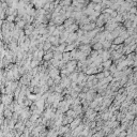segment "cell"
<instances>
[{
	"mask_svg": "<svg viewBox=\"0 0 137 137\" xmlns=\"http://www.w3.org/2000/svg\"><path fill=\"white\" fill-rule=\"evenodd\" d=\"M106 137H117V136L114 134V133H111V134H109V135H108V136H106Z\"/></svg>",
	"mask_w": 137,
	"mask_h": 137,
	"instance_id": "obj_27",
	"label": "cell"
},
{
	"mask_svg": "<svg viewBox=\"0 0 137 137\" xmlns=\"http://www.w3.org/2000/svg\"><path fill=\"white\" fill-rule=\"evenodd\" d=\"M124 41H125V40H124L122 37H118L112 41V44H115V45H122L124 43Z\"/></svg>",
	"mask_w": 137,
	"mask_h": 137,
	"instance_id": "obj_15",
	"label": "cell"
},
{
	"mask_svg": "<svg viewBox=\"0 0 137 137\" xmlns=\"http://www.w3.org/2000/svg\"><path fill=\"white\" fill-rule=\"evenodd\" d=\"M70 95H71L72 98H73V99L75 100V99H78V96H79V93H77V92H76V91H74V90H73V91H72L71 93H70Z\"/></svg>",
	"mask_w": 137,
	"mask_h": 137,
	"instance_id": "obj_24",
	"label": "cell"
},
{
	"mask_svg": "<svg viewBox=\"0 0 137 137\" xmlns=\"http://www.w3.org/2000/svg\"><path fill=\"white\" fill-rule=\"evenodd\" d=\"M128 13L132 14V15H136V14H137V8H136V7L131 8L130 11H128Z\"/></svg>",
	"mask_w": 137,
	"mask_h": 137,
	"instance_id": "obj_23",
	"label": "cell"
},
{
	"mask_svg": "<svg viewBox=\"0 0 137 137\" xmlns=\"http://www.w3.org/2000/svg\"><path fill=\"white\" fill-rule=\"evenodd\" d=\"M54 58V51H47V53H45V55H44V57H43V61H45V62H49L51 59Z\"/></svg>",
	"mask_w": 137,
	"mask_h": 137,
	"instance_id": "obj_7",
	"label": "cell"
},
{
	"mask_svg": "<svg viewBox=\"0 0 137 137\" xmlns=\"http://www.w3.org/2000/svg\"><path fill=\"white\" fill-rule=\"evenodd\" d=\"M83 123V119H80L79 117H77V118H75L74 120H73V122H72L71 124H70V128H71V131H73V130H75L76 127H77L79 124H82Z\"/></svg>",
	"mask_w": 137,
	"mask_h": 137,
	"instance_id": "obj_5",
	"label": "cell"
},
{
	"mask_svg": "<svg viewBox=\"0 0 137 137\" xmlns=\"http://www.w3.org/2000/svg\"><path fill=\"white\" fill-rule=\"evenodd\" d=\"M1 102L5 105H11L14 102V95H8V94H1Z\"/></svg>",
	"mask_w": 137,
	"mask_h": 137,
	"instance_id": "obj_1",
	"label": "cell"
},
{
	"mask_svg": "<svg viewBox=\"0 0 137 137\" xmlns=\"http://www.w3.org/2000/svg\"><path fill=\"white\" fill-rule=\"evenodd\" d=\"M102 59H103V62L104 61H107V60H110L111 59V55H110V51L109 50H104L103 49V54H102Z\"/></svg>",
	"mask_w": 137,
	"mask_h": 137,
	"instance_id": "obj_8",
	"label": "cell"
},
{
	"mask_svg": "<svg viewBox=\"0 0 137 137\" xmlns=\"http://www.w3.org/2000/svg\"><path fill=\"white\" fill-rule=\"evenodd\" d=\"M68 78L71 79L72 83H76L77 84V78H78V72H73L72 74H70V76H68Z\"/></svg>",
	"mask_w": 137,
	"mask_h": 137,
	"instance_id": "obj_12",
	"label": "cell"
},
{
	"mask_svg": "<svg viewBox=\"0 0 137 137\" xmlns=\"http://www.w3.org/2000/svg\"><path fill=\"white\" fill-rule=\"evenodd\" d=\"M112 63H114V61H112L111 59H110V60H107V61H104V62L102 63V66H103L104 70L109 71V68H110V66L112 65Z\"/></svg>",
	"mask_w": 137,
	"mask_h": 137,
	"instance_id": "obj_9",
	"label": "cell"
},
{
	"mask_svg": "<svg viewBox=\"0 0 137 137\" xmlns=\"http://www.w3.org/2000/svg\"><path fill=\"white\" fill-rule=\"evenodd\" d=\"M77 49L80 50L83 54H85L88 57V56H90L91 51H92V47H91V45H84V44H82V45H79L77 47Z\"/></svg>",
	"mask_w": 137,
	"mask_h": 137,
	"instance_id": "obj_2",
	"label": "cell"
},
{
	"mask_svg": "<svg viewBox=\"0 0 137 137\" xmlns=\"http://www.w3.org/2000/svg\"><path fill=\"white\" fill-rule=\"evenodd\" d=\"M64 115L67 116V117H72V118H74V119H75V118H77V117H78L77 115L75 114V111H74L73 109H71V108H70V109H68Z\"/></svg>",
	"mask_w": 137,
	"mask_h": 137,
	"instance_id": "obj_18",
	"label": "cell"
},
{
	"mask_svg": "<svg viewBox=\"0 0 137 137\" xmlns=\"http://www.w3.org/2000/svg\"><path fill=\"white\" fill-rule=\"evenodd\" d=\"M135 54L137 55V47H136V49H135Z\"/></svg>",
	"mask_w": 137,
	"mask_h": 137,
	"instance_id": "obj_28",
	"label": "cell"
},
{
	"mask_svg": "<svg viewBox=\"0 0 137 137\" xmlns=\"http://www.w3.org/2000/svg\"><path fill=\"white\" fill-rule=\"evenodd\" d=\"M12 116H13V111L10 110L9 108H6L5 111H3V117H5L6 119H11Z\"/></svg>",
	"mask_w": 137,
	"mask_h": 137,
	"instance_id": "obj_14",
	"label": "cell"
},
{
	"mask_svg": "<svg viewBox=\"0 0 137 137\" xmlns=\"http://www.w3.org/2000/svg\"><path fill=\"white\" fill-rule=\"evenodd\" d=\"M62 61L63 62H65V63H67L68 61H71V55H70V53H63V56H62Z\"/></svg>",
	"mask_w": 137,
	"mask_h": 137,
	"instance_id": "obj_16",
	"label": "cell"
},
{
	"mask_svg": "<svg viewBox=\"0 0 137 137\" xmlns=\"http://www.w3.org/2000/svg\"><path fill=\"white\" fill-rule=\"evenodd\" d=\"M102 45H103V49H104V50H109L110 47H111V45H112V42L105 40V41L102 43Z\"/></svg>",
	"mask_w": 137,
	"mask_h": 137,
	"instance_id": "obj_13",
	"label": "cell"
},
{
	"mask_svg": "<svg viewBox=\"0 0 137 137\" xmlns=\"http://www.w3.org/2000/svg\"><path fill=\"white\" fill-rule=\"evenodd\" d=\"M136 117H137V114H136Z\"/></svg>",
	"mask_w": 137,
	"mask_h": 137,
	"instance_id": "obj_29",
	"label": "cell"
},
{
	"mask_svg": "<svg viewBox=\"0 0 137 137\" xmlns=\"http://www.w3.org/2000/svg\"><path fill=\"white\" fill-rule=\"evenodd\" d=\"M48 75H49L50 78L55 79L56 77H58V76H60V70L59 68H50V70H48Z\"/></svg>",
	"mask_w": 137,
	"mask_h": 137,
	"instance_id": "obj_3",
	"label": "cell"
},
{
	"mask_svg": "<svg viewBox=\"0 0 137 137\" xmlns=\"http://www.w3.org/2000/svg\"><path fill=\"white\" fill-rule=\"evenodd\" d=\"M126 137H137V133L136 132H133V133H131V134H127Z\"/></svg>",
	"mask_w": 137,
	"mask_h": 137,
	"instance_id": "obj_26",
	"label": "cell"
},
{
	"mask_svg": "<svg viewBox=\"0 0 137 137\" xmlns=\"http://www.w3.org/2000/svg\"><path fill=\"white\" fill-rule=\"evenodd\" d=\"M76 22H75V19H73V18H66L65 19V22H64V24H63V26H64V28H68L70 26H72L73 24H75Z\"/></svg>",
	"mask_w": 137,
	"mask_h": 137,
	"instance_id": "obj_11",
	"label": "cell"
},
{
	"mask_svg": "<svg viewBox=\"0 0 137 137\" xmlns=\"http://www.w3.org/2000/svg\"><path fill=\"white\" fill-rule=\"evenodd\" d=\"M63 91H64V88L61 86V85L55 86V92H56V93H60V94H62V93H63Z\"/></svg>",
	"mask_w": 137,
	"mask_h": 137,
	"instance_id": "obj_20",
	"label": "cell"
},
{
	"mask_svg": "<svg viewBox=\"0 0 137 137\" xmlns=\"http://www.w3.org/2000/svg\"><path fill=\"white\" fill-rule=\"evenodd\" d=\"M88 80V75H86L84 72H79L78 73V78H77V84L79 85L83 82H87Z\"/></svg>",
	"mask_w": 137,
	"mask_h": 137,
	"instance_id": "obj_6",
	"label": "cell"
},
{
	"mask_svg": "<svg viewBox=\"0 0 137 137\" xmlns=\"http://www.w3.org/2000/svg\"><path fill=\"white\" fill-rule=\"evenodd\" d=\"M62 56H63V54L59 53V51H54V59L61 61V60H62Z\"/></svg>",
	"mask_w": 137,
	"mask_h": 137,
	"instance_id": "obj_21",
	"label": "cell"
},
{
	"mask_svg": "<svg viewBox=\"0 0 137 137\" xmlns=\"http://www.w3.org/2000/svg\"><path fill=\"white\" fill-rule=\"evenodd\" d=\"M47 41H49L50 44L55 47H58L59 44H60V38L59 37H54V35H50L49 38H48Z\"/></svg>",
	"mask_w": 137,
	"mask_h": 137,
	"instance_id": "obj_4",
	"label": "cell"
},
{
	"mask_svg": "<svg viewBox=\"0 0 137 137\" xmlns=\"http://www.w3.org/2000/svg\"><path fill=\"white\" fill-rule=\"evenodd\" d=\"M65 48H66V44H59V46L57 47V51H59V53L63 54L64 51H65Z\"/></svg>",
	"mask_w": 137,
	"mask_h": 137,
	"instance_id": "obj_19",
	"label": "cell"
},
{
	"mask_svg": "<svg viewBox=\"0 0 137 137\" xmlns=\"http://www.w3.org/2000/svg\"><path fill=\"white\" fill-rule=\"evenodd\" d=\"M127 136V133H126V131H122L120 134L118 135V137H126Z\"/></svg>",
	"mask_w": 137,
	"mask_h": 137,
	"instance_id": "obj_25",
	"label": "cell"
},
{
	"mask_svg": "<svg viewBox=\"0 0 137 137\" xmlns=\"http://www.w3.org/2000/svg\"><path fill=\"white\" fill-rule=\"evenodd\" d=\"M92 47V50H95V51H100V50H103V45H102V43H94V44H92L91 45Z\"/></svg>",
	"mask_w": 137,
	"mask_h": 137,
	"instance_id": "obj_10",
	"label": "cell"
},
{
	"mask_svg": "<svg viewBox=\"0 0 137 137\" xmlns=\"http://www.w3.org/2000/svg\"><path fill=\"white\" fill-rule=\"evenodd\" d=\"M51 47H53V45L50 44L49 41H46L45 44H44V47H43V50L45 51V53H47V51H49L51 49Z\"/></svg>",
	"mask_w": 137,
	"mask_h": 137,
	"instance_id": "obj_17",
	"label": "cell"
},
{
	"mask_svg": "<svg viewBox=\"0 0 137 137\" xmlns=\"http://www.w3.org/2000/svg\"><path fill=\"white\" fill-rule=\"evenodd\" d=\"M95 110L94 109H92V108H88V109L86 110V111H85V117H86V118H89V117L92 115V114H93V112H94Z\"/></svg>",
	"mask_w": 137,
	"mask_h": 137,
	"instance_id": "obj_22",
	"label": "cell"
}]
</instances>
